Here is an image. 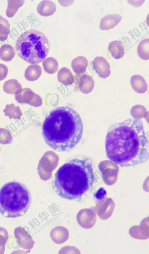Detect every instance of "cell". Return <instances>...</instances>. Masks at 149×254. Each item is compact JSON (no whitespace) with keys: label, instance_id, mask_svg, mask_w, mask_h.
Listing matches in <instances>:
<instances>
[{"label":"cell","instance_id":"6da1fadb","mask_svg":"<svg viewBox=\"0 0 149 254\" xmlns=\"http://www.w3.org/2000/svg\"><path fill=\"white\" fill-rule=\"evenodd\" d=\"M105 148L107 158L123 167L147 161L149 141L142 121L134 118L110 125L106 133Z\"/></svg>","mask_w":149,"mask_h":254},{"label":"cell","instance_id":"7a4b0ae2","mask_svg":"<svg viewBox=\"0 0 149 254\" xmlns=\"http://www.w3.org/2000/svg\"><path fill=\"white\" fill-rule=\"evenodd\" d=\"M83 126L78 113L67 106L52 110L42 124V135L46 143L58 152L74 148L83 135Z\"/></svg>","mask_w":149,"mask_h":254},{"label":"cell","instance_id":"3957f363","mask_svg":"<svg viewBox=\"0 0 149 254\" xmlns=\"http://www.w3.org/2000/svg\"><path fill=\"white\" fill-rule=\"evenodd\" d=\"M94 179L91 160L88 157L74 158L57 170L52 186L55 193L61 198L79 202L92 186Z\"/></svg>","mask_w":149,"mask_h":254},{"label":"cell","instance_id":"277c9868","mask_svg":"<svg viewBox=\"0 0 149 254\" xmlns=\"http://www.w3.org/2000/svg\"><path fill=\"white\" fill-rule=\"evenodd\" d=\"M31 201V193L24 184L16 181L6 183L0 188V213L7 218L23 216Z\"/></svg>","mask_w":149,"mask_h":254},{"label":"cell","instance_id":"5b68a950","mask_svg":"<svg viewBox=\"0 0 149 254\" xmlns=\"http://www.w3.org/2000/svg\"><path fill=\"white\" fill-rule=\"evenodd\" d=\"M50 47L47 37L41 32L35 30L22 33L18 38L15 45L19 57L32 64L42 62L47 56Z\"/></svg>","mask_w":149,"mask_h":254},{"label":"cell","instance_id":"8992f818","mask_svg":"<svg viewBox=\"0 0 149 254\" xmlns=\"http://www.w3.org/2000/svg\"><path fill=\"white\" fill-rule=\"evenodd\" d=\"M93 69L99 76L103 79L108 77L111 74L110 66L106 59L102 56H96L92 62Z\"/></svg>","mask_w":149,"mask_h":254},{"label":"cell","instance_id":"52a82bcc","mask_svg":"<svg viewBox=\"0 0 149 254\" xmlns=\"http://www.w3.org/2000/svg\"><path fill=\"white\" fill-rule=\"evenodd\" d=\"M15 98L19 103H26L33 106H37L36 101L40 97L29 88H25L22 89L19 93L15 95Z\"/></svg>","mask_w":149,"mask_h":254},{"label":"cell","instance_id":"ba28073f","mask_svg":"<svg viewBox=\"0 0 149 254\" xmlns=\"http://www.w3.org/2000/svg\"><path fill=\"white\" fill-rule=\"evenodd\" d=\"M115 204L111 199H107L102 204L96 207L95 211L98 217L103 220L109 218L112 215Z\"/></svg>","mask_w":149,"mask_h":254},{"label":"cell","instance_id":"9c48e42d","mask_svg":"<svg viewBox=\"0 0 149 254\" xmlns=\"http://www.w3.org/2000/svg\"><path fill=\"white\" fill-rule=\"evenodd\" d=\"M122 19L121 16L118 14H108L101 19L100 28L102 30H109L118 25Z\"/></svg>","mask_w":149,"mask_h":254},{"label":"cell","instance_id":"30bf717a","mask_svg":"<svg viewBox=\"0 0 149 254\" xmlns=\"http://www.w3.org/2000/svg\"><path fill=\"white\" fill-rule=\"evenodd\" d=\"M36 9L40 15L48 16L52 15L55 13L56 10V6L51 1L43 0L38 4Z\"/></svg>","mask_w":149,"mask_h":254},{"label":"cell","instance_id":"8fae6325","mask_svg":"<svg viewBox=\"0 0 149 254\" xmlns=\"http://www.w3.org/2000/svg\"><path fill=\"white\" fill-rule=\"evenodd\" d=\"M131 86L134 90L139 94H143L147 90L148 85L146 81L141 76L134 75L130 79Z\"/></svg>","mask_w":149,"mask_h":254},{"label":"cell","instance_id":"7c38bea8","mask_svg":"<svg viewBox=\"0 0 149 254\" xmlns=\"http://www.w3.org/2000/svg\"><path fill=\"white\" fill-rule=\"evenodd\" d=\"M81 213L83 217L81 223L83 227L86 229L93 227L97 221V216L95 212L91 209H86L83 210Z\"/></svg>","mask_w":149,"mask_h":254},{"label":"cell","instance_id":"4fadbf2b","mask_svg":"<svg viewBox=\"0 0 149 254\" xmlns=\"http://www.w3.org/2000/svg\"><path fill=\"white\" fill-rule=\"evenodd\" d=\"M108 49L111 56L118 59L123 57L125 54V49L121 42L118 40L111 42L109 44Z\"/></svg>","mask_w":149,"mask_h":254},{"label":"cell","instance_id":"5bb4252c","mask_svg":"<svg viewBox=\"0 0 149 254\" xmlns=\"http://www.w3.org/2000/svg\"><path fill=\"white\" fill-rule=\"evenodd\" d=\"M41 66L37 64H31L26 69L24 74L25 78L27 80L34 81L37 80L42 73Z\"/></svg>","mask_w":149,"mask_h":254},{"label":"cell","instance_id":"9a60e30c","mask_svg":"<svg viewBox=\"0 0 149 254\" xmlns=\"http://www.w3.org/2000/svg\"><path fill=\"white\" fill-rule=\"evenodd\" d=\"M95 85L93 78L90 75L85 74L80 78L79 87L80 91L83 93L87 94L93 90Z\"/></svg>","mask_w":149,"mask_h":254},{"label":"cell","instance_id":"2e32d148","mask_svg":"<svg viewBox=\"0 0 149 254\" xmlns=\"http://www.w3.org/2000/svg\"><path fill=\"white\" fill-rule=\"evenodd\" d=\"M88 65V61L83 56H79L74 58L71 63L73 71L77 74L84 73L86 71Z\"/></svg>","mask_w":149,"mask_h":254},{"label":"cell","instance_id":"e0dca14e","mask_svg":"<svg viewBox=\"0 0 149 254\" xmlns=\"http://www.w3.org/2000/svg\"><path fill=\"white\" fill-rule=\"evenodd\" d=\"M57 77L58 82L65 85H70L74 81L72 72L66 67L62 68L58 70Z\"/></svg>","mask_w":149,"mask_h":254},{"label":"cell","instance_id":"ac0fdd59","mask_svg":"<svg viewBox=\"0 0 149 254\" xmlns=\"http://www.w3.org/2000/svg\"><path fill=\"white\" fill-rule=\"evenodd\" d=\"M3 88L5 93L15 95L19 93L22 89L21 84L15 79H10L6 81L3 84Z\"/></svg>","mask_w":149,"mask_h":254},{"label":"cell","instance_id":"d6986e66","mask_svg":"<svg viewBox=\"0 0 149 254\" xmlns=\"http://www.w3.org/2000/svg\"><path fill=\"white\" fill-rule=\"evenodd\" d=\"M15 54L14 48L9 44H4L0 48V58L3 61H10L14 57Z\"/></svg>","mask_w":149,"mask_h":254},{"label":"cell","instance_id":"ffe728a7","mask_svg":"<svg viewBox=\"0 0 149 254\" xmlns=\"http://www.w3.org/2000/svg\"><path fill=\"white\" fill-rule=\"evenodd\" d=\"M3 112L5 115L8 116L10 119H19L22 115L20 107L13 103L6 105Z\"/></svg>","mask_w":149,"mask_h":254},{"label":"cell","instance_id":"44dd1931","mask_svg":"<svg viewBox=\"0 0 149 254\" xmlns=\"http://www.w3.org/2000/svg\"><path fill=\"white\" fill-rule=\"evenodd\" d=\"M42 64L45 71L49 74L56 72L58 69L57 61L52 57H48L42 61Z\"/></svg>","mask_w":149,"mask_h":254},{"label":"cell","instance_id":"7402d4cb","mask_svg":"<svg viewBox=\"0 0 149 254\" xmlns=\"http://www.w3.org/2000/svg\"><path fill=\"white\" fill-rule=\"evenodd\" d=\"M139 56L144 60L149 59V39L146 38L142 40L139 44L137 48Z\"/></svg>","mask_w":149,"mask_h":254},{"label":"cell","instance_id":"603a6c76","mask_svg":"<svg viewBox=\"0 0 149 254\" xmlns=\"http://www.w3.org/2000/svg\"><path fill=\"white\" fill-rule=\"evenodd\" d=\"M24 2V0H8L6 15L8 17H13L19 8L23 5Z\"/></svg>","mask_w":149,"mask_h":254},{"label":"cell","instance_id":"cb8c5ba5","mask_svg":"<svg viewBox=\"0 0 149 254\" xmlns=\"http://www.w3.org/2000/svg\"><path fill=\"white\" fill-rule=\"evenodd\" d=\"M10 29L8 21L0 15V41H4L7 39L10 33Z\"/></svg>","mask_w":149,"mask_h":254},{"label":"cell","instance_id":"d4e9b609","mask_svg":"<svg viewBox=\"0 0 149 254\" xmlns=\"http://www.w3.org/2000/svg\"><path fill=\"white\" fill-rule=\"evenodd\" d=\"M12 141L13 137L10 132L6 129L0 128V144H9Z\"/></svg>","mask_w":149,"mask_h":254},{"label":"cell","instance_id":"484cf974","mask_svg":"<svg viewBox=\"0 0 149 254\" xmlns=\"http://www.w3.org/2000/svg\"><path fill=\"white\" fill-rule=\"evenodd\" d=\"M8 71V68L6 65L0 63V81L5 79L7 76Z\"/></svg>","mask_w":149,"mask_h":254},{"label":"cell","instance_id":"4316f807","mask_svg":"<svg viewBox=\"0 0 149 254\" xmlns=\"http://www.w3.org/2000/svg\"><path fill=\"white\" fill-rule=\"evenodd\" d=\"M106 194V191L104 189L100 188L95 193V197L97 200H101L104 198Z\"/></svg>","mask_w":149,"mask_h":254},{"label":"cell","instance_id":"83f0119b","mask_svg":"<svg viewBox=\"0 0 149 254\" xmlns=\"http://www.w3.org/2000/svg\"></svg>","mask_w":149,"mask_h":254}]
</instances>
